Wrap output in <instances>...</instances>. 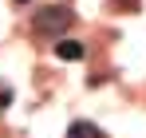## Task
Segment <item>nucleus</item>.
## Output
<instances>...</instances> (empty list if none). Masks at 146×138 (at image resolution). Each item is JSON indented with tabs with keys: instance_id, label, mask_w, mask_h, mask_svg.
Returning a JSON list of instances; mask_svg holds the SVG:
<instances>
[{
	"instance_id": "4",
	"label": "nucleus",
	"mask_w": 146,
	"mask_h": 138,
	"mask_svg": "<svg viewBox=\"0 0 146 138\" xmlns=\"http://www.w3.org/2000/svg\"><path fill=\"white\" fill-rule=\"evenodd\" d=\"M16 4H28V0H16Z\"/></svg>"
},
{
	"instance_id": "2",
	"label": "nucleus",
	"mask_w": 146,
	"mask_h": 138,
	"mask_svg": "<svg viewBox=\"0 0 146 138\" xmlns=\"http://www.w3.org/2000/svg\"><path fill=\"white\" fill-rule=\"evenodd\" d=\"M55 55L67 59V63H75V59L87 55V44H79V40H59V44H55Z\"/></svg>"
},
{
	"instance_id": "1",
	"label": "nucleus",
	"mask_w": 146,
	"mask_h": 138,
	"mask_svg": "<svg viewBox=\"0 0 146 138\" xmlns=\"http://www.w3.org/2000/svg\"><path fill=\"white\" fill-rule=\"evenodd\" d=\"M71 12L63 8V4H51V8H40L36 12V20H32V28L40 32V36H59V32H67L71 28Z\"/></svg>"
},
{
	"instance_id": "3",
	"label": "nucleus",
	"mask_w": 146,
	"mask_h": 138,
	"mask_svg": "<svg viewBox=\"0 0 146 138\" xmlns=\"http://www.w3.org/2000/svg\"><path fill=\"white\" fill-rule=\"evenodd\" d=\"M67 138H107V134L99 130L95 122H87V118H75L71 126H67Z\"/></svg>"
}]
</instances>
